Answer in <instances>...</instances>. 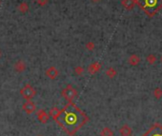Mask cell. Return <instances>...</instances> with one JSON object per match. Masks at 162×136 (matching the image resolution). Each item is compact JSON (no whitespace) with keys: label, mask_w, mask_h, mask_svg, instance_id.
Wrapping results in <instances>:
<instances>
[{"label":"cell","mask_w":162,"mask_h":136,"mask_svg":"<svg viewBox=\"0 0 162 136\" xmlns=\"http://www.w3.org/2000/svg\"><path fill=\"white\" fill-rule=\"evenodd\" d=\"M128 63L131 66H137L140 63V58L137 54H132L128 59Z\"/></svg>","instance_id":"cell-12"},{"label":"cell","mask_w":162,"mask_h":136,"mask_svg":"<svg viewBox=\"0 0 162 136\" xmlns=\"http://www.w3.org/2000/svg\"><path fill=\"white\" fill-rule=\"evenodd\" d=\"M117 70H115L114 68H109L107 70H106V75L109 78H114L115 75H117Z\"/></svg>","instance_id":"cell-16"},{"label":"cell","mask_w":162,"mask_h":136,"mask_svg":"<svg viewBox=\"0 0 162 136\" xmlns=\"http://www.w3.org/2000/svg\"><path fill=\"white\" fill-rule=\"evenodd\" d=\"M14 70L17 73H21V71H24L26 70V64L22 61V60H19L16 63L14 64Z\"/></svg>","instance_id":"cell-13"},{"label":"cell","mask_w":162,"mask_h":136,"mask_svg":"<svg viewBox=\"0 0 162 136\" xmlns=\"http://www.w3.org/2000/svg\"><path fill=\"white\" fill-rule=\"evenodd\" d=\"M132 128L131 127H129L128 125H124L123 127H121V128L119 130V133H120L121 136H130L132 135Z\"/></svg>","instance_id":"cell-10"},{"label":"cell","mask_w":162,"mask_h":136,"mask_svg":"<svg viewBox=\"0 0 162 136\" xmlns=\"http://www.w3.org/2000/svg\"><path fill=\"white\" fill-rule=\"evenodd\" d=\"M141 136H162V125L156 123Z\"/></svg>","instance_id":"cell-5"},{"label":"cell","mask_w":162,"mask_h":136,"mask_svg":"<svg viewBox=\"0 0 162 136\" xmlns=\"http://www.w3.org/2000/svg\"><path fill=\"white\" fill-rule=\"evenodd\" d=\"M48 3V0H37V4L40 6H45Z\"/></svg>","instance_id":"cell-22"},{"label":"cell","mask_w":162,"mask_h":136,"mask_svg":"<svg viewBox=\"0 0 162 136\" xmlns=\"http://www.w3.org/2000/svg\"><path fill=\"white\" fill-rule=\"evenodd\" d=\"M83 70H84V69L82 67H76L75 69V73L77 75H81V74H82V73H83Z\"/></svg>","instance_id":"cell-21"},{"label":"cell","mask_w":162,"mask_h":136,"mask_svg":"<svg viewBox=\"0 0 162 136\" xmlns=\"http://www.w3.org/2000/svg\"><path fill=\"white\" fill-rule=\"evenodd\" d=\"M39 136H41V135H39Z\"/></svg>","instance_id":"cell-27"},{"label":"cell","mask_w":162,"mask_h":136,"mask_svg":"<svg viewBox=\"0 0 162 136\" xmlns=\"http://www.w3.org/2000/svg\"><path fill=\"white\" fill-rule=\"evenodd\" d=\"M91 1H92V2L96 3V2H99V1H101V0H91Z\"/></svg>","instance_id":"cell-23"},{"label":"cell","mask_w":162,"mask_h":136,"mask_svg":"<svg viewBox=\"0 0 162 136\" xmlns=\"http://www.w3.org/2000/svg\"><path fill=\"white\" fill-rule=\"evenodd\" d=\"M156 56L155 54H151L147 56V62L150 65H153V64L156 63Z\"/></svg>","instance_id":"cell-18"},{"label":"cell","mask_w":162,"mask_h":136,"mask_svg":"<svg viewBox=\"0 0 162 136\" xmlns=\"http://www.w3.org/2000/svg\"><path fill=\"white\" fill-rule=\"evenodd\" d=\"M130 136H132V135H130Z\"/></svg>","instance_id":"cell-26"},{"label":"cell","mask_w":162,"mask_h":136,"mask_svg":"<svg viewBox=\"0 0 162 136\" xmlns=\"http://www.w3.org/2000/svg\"><path fill=\"white\" fill-rule=\"evenodd\" d=\"M136 3L151 17L162 9V0H136Z\"/></svg>","instance_id":"cell-2"},{"label":"cell","mask_w":162,"mask_h":136,"mask_svg":"<svg viewBox=\"0 0 162 136\" xmlns=\"http://www.w3.org/2000/svg\"><path fill=\"white\" fill-rule=\"evenodd\" d=\"M86 49L89 51H92L95 49V43L94 42H88L86 44Z\"/></svg>","instance_id":"cell-20"},{"label":"cell","mask_w":162,"mask_h":136,"mask_svg":"<svg viewBox=\"0 0 162 136\" xmlns=\"http://www.w3.org/2000/svg\"><path fill=\"white\" fill-rule=\"evenodd\" d=\"M46 75H47L50 79H55L58 76V70H57V69L55 67H50L49 69L46 70Z\"/></svg>","instance_id":"cell-8"},{"label":"cell","mask_w":162,"mask_h":136,"mask_svg":"<svg viewBox=\"0 0 162 136\" xmlns=\"http://www.w3.org/2000/svg\"><path fill=\"white\" fill-rule=\"evenodd\" d=\"M121 4L126 10H133L136 3V0H122Z\"/></svg>","instance_id":"cell-11"},{"label":"cell","mask_w":162,"mask_h":136,"mask_svg":"<svg viewBox=\"0 0 162 136\" xmlns=\"http://www.w3.org/2000/svg\"><path fill=\"white\" fill-rule=\"evenodd\" d=\"M1 55H2V54H1V51H0V57H1Z\"/></svg>","instance_id":"cell-24"},{"label":"cell","mask_w":162,"mask_h":136,"mask_svg":"<svg viewBox=\"0 0 162 136\" xmlns=\"http://www.w3.org/2000/svg\"><path fill=\"white\" fill-rule=\"evenodd\" d=\"M160 61H161V63H162V56H161V57H160Z\"/></svg>","instance_id":"cell-25"},{"label":"cell","mask_w":162,"mask_h":136,"mask_svg":"<svg viewBox=\"0 0 162 136\" xmlns=\"http://www.w3.org/2000/svg\"><path fill=\"white\" fill-rule=\"evenodd\" d=\"M59 111H60V109L55 107V108H53V109H51V111H50L49 115H50V116H52L53 119H55L56 117H57V115L59 114Z\"/></svg>","instance_id":"cell-17"},{"label":"cell","mask_w":162,"mask_h":136,"mask_svg":"<svg viewBox=\"0 0 162 136\" xmlns=\"http://www.w3.org/2000/svg\"><path fill=\"white\" fill-rule=\"evenodd\" d=\"M153 96L156 99H160L162 97V89L160 88H156L153 90Z\"/></svg>","instance_id":"cell-19"},{"label":"cell","mask_w":162,"mask_h":136,"mask_svg":"<svg viewBox=\"0 0 162 136\" xmlns=\"http://www.w3.org/2000/svg\"><path fill=\"white\" fill-rule=\"evenodd\" d=\"M101 136H114V131L110 128H104L100 132Z\"/></svg>","instance_id":"cell-14"},{"label":"cell","mask_w":162,"mask_h":136,"mask_svg":"<svg viewBox=\"0 0 162 136\" xmlns=\"http://www.w3.org/2000/svg\"><path fill=\"white\" fill-rule=\"evenodd\" d=\"M55 120L68 134L74 135L87 123L89 118L79 108L70 102L64 109H60L59 114Z\"/></svg>","instance_id":"cell-1"},{"label":"cell","mask_w":162,"mask_h":136,"mask_svg":"<svg viewBox=\"0 0 162 136\" xmlns=\"http://www.w3.org/2000/svg\"><path fill=\"white\" fill-rule=\"evenodd\" d=\"M18 10H19V12H20V13H25L28 12V10H29V6H28V4H27L26 2H22L21 4L19 5Z\"/></svg>","instance_id":"cell-15"},{"label":"cell","mask_w":162,"mask_h":136,"mask_svg":"<svg viewBox=\"0 0 162 136\" xmlns=\"http://www.w3.org/2000/svg\"><path fill=\"white\" fill-rule=\"evenodd\" d=\"M100 69H101V64L98 63V62H95V63H92V64H91L90 66H89L88 71H89V73L90 74H95V73H97Z\"/></svg>","instance_id":"cell-9"},{"label":"cell","mask_w":162,"mask_h":136,"mask_svg":"<svg viewBox=\"0 0 162 136\" xmlns=\"http://www.w3.org/2000/svg\"><path fill=\"white\" fill-rule=\"evenodd\" d=\"M61 94H62V96L65 98V99L71 102L77 96V92H76V89L72 88L71 85H68L66 88L62 90Z\"/></svg>","instance_id":"cell-3"},{"label":"cell","mask_w":162,"mask_h":136,"mask_svg":"<svg viewBox=\"0 0 162 136\" xmlns=\"http://www.w3.org/2000/svg\"><path fill=\"white\" fill-rule=\"evenodd\" d=\"M37 118L41 123L45 124L49 121L50 115H49V113H47L45 111H43V109H40V111L37 112Z\"/></svg>","instance_id":"cell-7"},{"label":"cell","mask_w":162,"mask_h":136,"mask_svg":"<svg viewBox=\"0 0 162 136\" xmlns=\"http://www.w3.org/2000/svg\"><path fill=\"white\" fill-rule=\"evenodd\" d=\"M22 109L26 113H28V114H32V113H33L34 111H36V104H34L33 102H32L31 100H28L24 105H23Z\"/></svg>","instance_id":"cell-6"},{"label":"cell","mask_w":162,"mask_h":136,"mask_svg":"<svg viewBox=\"0 0 162 136\" xmlns=\"http://www.w3.org/2000/svg\"><path fill=\"white\" fill-rule=\"evenodd\" d=\"M20 93H21L22 97L28 101V100H31L34 95H36V92L30 84H27V85L24 86V88L21 89Z\"/></svg>","instance_id":"cell-4"}]
</instances>
